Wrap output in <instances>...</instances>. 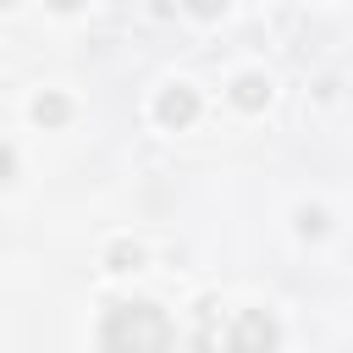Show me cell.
Returning <instances> with one entry per match:
<instances>
[{
  "label": "cell",
  "mask_w": 353,
  "mask_h": 353,
  "mask_svg": "<svg viewBox=\"0 0 353 353\" xmlns=\"http://www.w3.org/2000/svg\"><path fill=\"white\" fill-rule=\"evenodd\" d=\"M320 226H325V215H320V210H298V232H303V237H314Z\"/></svg>",
  "instance_id": "7"
},
{
  "label": "cell",
  "mask_w": 353,
  "mask_h": 353,
  "mask_svg": "<svg viewBox=\"0 0 353 353\" xmlns=\"http://www.w3.org/2000/svg\"><path fill=\"white\" fill-rule=\"evenodd\" d=\"M50 6H55V11H72V6H83V0H50Z\"/></svg>",
  "instance_id": "9"
},
{
  "label": "cell",
  "mask_w": 353,
  "mask_h": 353,
  "mask_svg": "<svg viewBox=\"0 0 353 353\" xmlns=\"http://www.w3.org/2000/svg\"><path fill=\"white\" fill-rule=\"evenodd\" d=\"M138 259H143V254H138L132 243H116V248H110V270H132Z\"/></svg>",
  "instance_id": "6"
},
{
  "label": "cell",
  "mask_w": 353,
  "mask_h": 353,
  "mask_svg": "<svg viewBox=\"0 0 353 353\" xmlns=\"http://www.w3.org/2000/svg\"><path fill=\"white\" fill-rule=\"evenodd\" d=\"M270 99V83L259 77V72H243L237 83H232V105H243V110H259Z\"/></svg>",
  "instance_id": "4"
},
{
  "label": "cell",
  "mask_w": 353,
  "mask_h": 353,
  "mask_svg": "<svg viewBox=\"0 0 353 353\" xmlns=\"http://www.w3.org/2000/svg\"><path fill=\"white\" fill-rule=\"evenodd\" d=\"M171 320H165V309H154L149 298H132V303H116L110 314H105V325H99V342L105 347H171Z\"/></svg>",
  "instance_id": "1"
},
{
  "label": "cell",
  "mask_w": 353,
  "mask_h": 353,
  "mask_svg": "<svg viewBox=\"0 0 353 353\" xmlns=\"http://www.w3.org/2000/svg\"><path fill=\"white\" fill-rule=\"evenodd\" d=\"M154 116H160L165 127H188V121L199 116V94H193L188 83H176V88H165V94L154 99Z\"/></svg>",
  "instance_id": "2"
},
{
  "label": "cell",
  "mask_w": 353,
  "mask_h": 353,
  "mask_svg": "<svg viewBox=\"0 0 353 353\" xmlns=\"http://www.w3.org/2000/svg\"><path fill=\"white\" fill-rule=\"evenodd\" d=\"M6 6H11V0H6Z\"/></svg>",
  "instance_id": "10"
},
{
  "label": "cell",
  "mask_w": 353,
  "mask_h": 353,
  "mask_svg": "<svg viewBox=\"0 0 353 353\" xmlns=\"http://www.w3.org/2000/svg\"><path fill=\"white\" fill-rule=\"evenodd\" d=\"M232 347H276L281 342V331H276V320L270 314H243L237 325H232V336H226Z\"/></svg>",
  "instance_id": "3"
},
{
  "label": "cell",
  "mask_w": 353,
  "mask_h": 353,
  "mask_svg": "<svg viewBox=\"0 0 353 353\" xmlns=\"http://www.w3.org/2000/svg\"><path fill=\"white\" fill-rule=\"evenodd\" d=\"M33 116H39L44 127H55V121H66V99H61V94H39V99H33Z\"/></svg>",
  "instance_id": "5"
},
{
  "label": "cell",
  "mask_w": 353,
  "mask_h": 353,
  "mask_svg": "<svg viewBox=\"0 0 353 353\" xmlns=\"http://www.w3.org/2000/svg\"><path fill=\"white\" fill-rule=\"evenodd\" d=\"M188 11H193V17H221L226 0H188Z\"/></svg>",
  "instance_id": "8"
}]
</instances>
